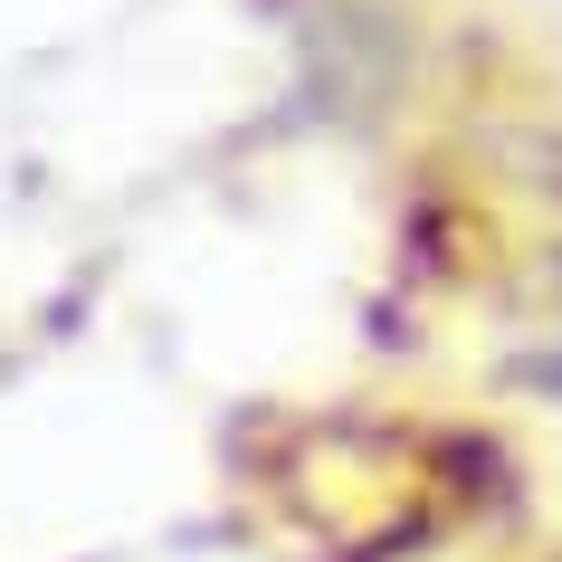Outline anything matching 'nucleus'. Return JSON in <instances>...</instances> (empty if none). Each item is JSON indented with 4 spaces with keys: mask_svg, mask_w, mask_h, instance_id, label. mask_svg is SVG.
<instances>
[{
    "mask_svg": "<svg viewBox=\"0 0 562 562\" xmlns=\"http://www.w3.org/2000/svg\"><path fill=\"white\" fill-rule=\"evenodd\" d=\"M486 353H496V382L562 401V229H533L505 258L486 296Z\"/></svg>",
    "mask_w": 562,
    "mask_h": 562,
    "instance_id": "f257e3e1",
    "label": "nucleus"
}]
</instances>
